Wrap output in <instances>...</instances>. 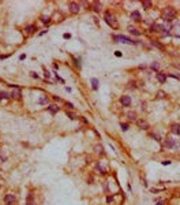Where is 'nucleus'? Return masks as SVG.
<instances>
[{"label": "nucleus", "mask_w": 180, "mask_h": 205, "mask_svg": "<svg viewBox=\"0 0 180 205\" xmlns=\"http://www.w3.org/2000/svg\"><path fill=\"white\" fill-rule=\"evenodd\" d=\"M104 19H105L106 23L109 25L111 27H113V29H117L119 27V23H117V20H116V18L113 17V15H111L109 12H105V14H104Z\"/></svg>", "instance_id": "nucleus-1"}, {"label": "nucleus", "mask_w": 180, "mask_h": 205, "mask_svg": "<svg viewBox=\"0 0 180 205\" xmlns=\"http://www.w3.org/2000/svg\"><path fill=\"white\" fill-rule=\"evenodd\" d=\"M113 40H115L116 42H124V44H130V45H135V44H136V41L131 40V38L126 37V36H123V34L113 36Z\"/></svg>", "instance_id": "nucleus-2"}, {"label": "nucleus", "mask_w": 180, "mask_h": 205, "mask_svg": "<svg viewBox=\"0 0 180 205\" xmlns=\"http://www.w3.org/2000/svg\"><path fill=\"white\" fill-rule=\"evenodd\" d=\"M175 10L172 8V7H166L165 10L163 11V17H164V19L165 20H172L175 18Z\"/></svg>", "instance_id": "nucleus-3"}, {"label": "nucleus", "mask_w": 180, "mask_h": 205, "mask_svg": "<svg viewBox=\"0 0 180 205\" xmlns=\"http://www.w3.org/2000/svg\"><path fill=\"white\" fill-rule=\"evenodd\" d=\"M68 10H70L71 14H78L81 7H79V4L75 3V1H70V3H68Z\"/></svg>", "instance_id": "nucleus-4"}, {"label": "nucleus", "mask_w": 180, "mask_h": 205, "mask_svg": "<svg viewBox=\"0 0 180 205\" xmlns=\"http://www.w3.org/2000/svg\"><path fill=\"white\" fill-rule=\"evenodd\" d=\"M10 97H11V99H14V100H21L22 99L21 89H19V88H14V90L10 93Z\"/></svg>", "instance_id": "nucleus-5"}, {"label": "nucleus", "mask_w": 180, "mask_h": 205, "mask_svg": "<svg viewBox=\"0 0 180 205\" xmlns=\"http://www.w3.org/2000/svg\"><path fill=\"white\" fill-rule=\"evenodd\" d=\"M120 104L123 107H130L131 105V99L128 96H121L120 97Z\"/></svg>", "instance_id": "nucleus-6"}, {"label": "nucleus", "mask_w": 180, "mask_h": 205, "mask_svg": "<svg viewBox=\"0 0 180 205\" xmlns=\"http://www.w3.org/2000/svg\"><path fill=\"white\" fill-rule=\"evenodd\" d=\"M15 201H16V197L14 194H6V197H4V202L6 204H14Z\"/></svg>", "instance_id": "nucleus-7"}, {"label": "nucleus", "mask_w": 180, "mask_h": 205, "mask_svg": "<svg viewBox=\"0 0 180 205\" xmlns=\"http://www.w3.org/2000/svg\"><path fill=\"white\" fill-rule=\"evenodd\" d=\"M164 145H165L166 148H175L176 146V140H173V138H166Z\"/></svg>", "instance_id": "nucleus-8"}, {"label": "nucleus", "mask_w": 180, "mask_h": 205, "mask_svg": "<svg viewBox=\"0 0 180 205\" xmlns=\"http://www.w3.org/2000/svg\"><path fill=\"white\" fill-rule=\"evenodd\" d=\"M150 29H151V32H166L165 27L161 26V25H157V23H153Z\"/></svg>", "instance_id": "nucleus-9"}, {"label": "nucleus", "mask_w": 180, "mask_h": 205, "mask_svg": "<svg viewBox=\"0 0 180 205\" xmlns=\"http://www.w3.org/2000/svg\"><path fill=\"white\" fill-rule=\"evenodd\" d=\"M47 109H48V112H50L52 115H55V114L59 112V107H57L56 104H50V105H48Z\"/></svg>", "instance_id": "nucleus-10"}, {"label": "nucleus", "mask_w": 180, "mask_h": 205, "mask_svg": "<svg viewBox=\"0 0 180 205\" xmlns=\"http://www.w3.org/2000/svg\"><path fill=\"white\" fill-rule=\"evenodd\" d=\"M25 30H26L27 34H34V33L37 32V26H35V25H27V26L25 27Z\"/></svg>", "instance_id": "nucleus-11"}, {"label": "nucleus", "mask_w": 180, "mask_h": 205, "mask_svg": "<svg viewBox=\"0 0 180 205\" xmlns=\"http://www.w3.org/2000/svg\"><path fill=\"white\" fill-rule=\"evenodd\" d=\"M156 77H157V79H158L161 83H164V82L166 81V74H164V73H157Z\"/></svg>", "instance_id": "nucleus-12"}, {"label": "nucleus", "mask_w": 180, "mask_h": 205, "mask_svg": "<svg viewBox=\"0 0 180 205\" xmlns=\"http://www.w3.org/2000/svg\"><path fill=\"white\" fill-rule=\"evenodd\" d=\"M138 126L141 127V129H149V124H147V122L146 120H143V119H138Z\"/></svg>", "instance_id": "nucleus-13"}, {"label": "nucleus", "mask_w": 180, "mask_h": 205, "mask_svg": "<svg viewBox=\"0 0 180 205\" xmlns=\"http://www.w3.org/2000/svg\"><path fill=\"white\" fill-rule=\"evenodd\" d=\"M131 19L134 20H141V14L138 11H132L131 12Z\"/></svg>", "instance_id": "nucleus-14"}, {"label": "nucleus", "mask_w": 180, "mask_h": 205, "mask_svg": "<svg viewBox=\"0 0 180 205\" xmlns=\"http://www.w3.org/2000/svg\"><path fill=\"white\" fill-rule=\"evenodd\" d=\"M10 99V93H7L6 90H1L0 92V100H7Z\"/></svg>", "instance_id": "nucleus-15"}, {"label": "nucleus", "mask_w": 180, "mask_h": 205, "mask_svg": "<svg viewBox=\"0 0 180 205\" xmlns=\"http://www.w3.org/2000/svg\"><path fill=\"white\" fill-rule=\"evenodd\" d=\"M172 133H173V134H177V135L180 134V126L179 124H173V126H172Z\"/></svg>", "instance_id": "nucleus-16"}, {"label": "nucleus", "mask_w": 180, "mask_h": 205, "mask_svg": "<svg viewBox=\"0 0 180 205\" xmlns=\"http://www.w3.org/2000/svg\"><path fill=\"white\" fill-rule=\"evenodd\" d=\"M93 10H94L96 12H100L101 11V6H100V3H98V1H94V3H93Z\"/></svg>", "instance_id": "nucleus-17"}, {"label": "nucleus", "mask_w": 180, "mask_h": 205, "mask_svg": "<svg viewBox=\"0 0 180 205\" xmlns=\"http://www.w3.org/2000/svg\"><path fill=\"white\" fill-rule=\"evenodd\" d=\"M142 7L145 10H149L151 7V1H149V0H146V1H142Z\"/></svg>", "instance_id": "nucleus-18"}, {"label": "nucleus", "mask_w": 180, "mask_h": 205, "mask_svg": "<svg viewBox=\"0 0 180 205\" xmlns=\"http://www.w3.org/2000/svg\"><path fill=\"white\" fill-rule=\"evenodd\" d=\"M128 30H130V33H131V34H134V36H141V33H139L135 27H132V26L128 27Z\"/></svg>", "instance_id": "nucleus-19"}, {"label": "nucleus", "mask_w": 180, "mask_h": 205, "mask_svg": "<svg viewBox=\"0 0 180 205\" xmlns=\"http://www.w3.org/2000/svg\"><path fill=\"white\" fill-rule=\"evenodd\" d=\"M92 88L94 89V90L98 88V79L97 78H92Z\"/></svg>", "instance_id": "nucleus-20"}, {"label": "nucleus", "mask_w": 180, "mask_h": 205, "mask_svg": "<svg viewBox=\"0 0 180 205\" xmlns=\"http://www.w3.org/2000/svg\"><path fill=\"white\" fill-rule=\"evenodd\" d=\"M65 114H67V116L70 118L71 120H75V119H77V115H75L74 112H71V111H67V112H65Z\"/></svg>", "instance_id": "nucleus-21"}, {"label": "nucleus", "mask_w": 180, "mask_h": 205, "mask_svg": "<svg viewBox=\"0 0 180 205\" xmlns=\"http://www.w3.org/2000/svg\"><path fill=\"white\" fill-rule=\"evenodd\" d=\"M150 67H151V70H154V71H156V70H158V68H160V64L157 63V62H153Z\"/></svg>", "instance_id": "nucleus-22"}, {"label": "nucleus", "mask_w": 180, "mask_h": 205, "mask_svg": "<svg viewBox=\"0 0 180 205\" xmlns=\"http://www.w3.org/2000/svg\"><path fill=\"white\" fill-rule=\"evenodd\" d=\"M41 22H42V23H49V22H50V18L49 17H41Z\"/></svg>", "instance_id": "nucleus-23"}, {"label": "nucleus", "mask_w": 180, "mask_h": 205, "mask_svg": "<svg viewBox=\"0 0 180 205\" xmlns=\"http://www.w3.org/2000/svg\"><path fill=\"white\" fill-rule=\"evenodd\" d=\"M120 127H121V130H123V131H127V130H128V124H127V123H120Z\"/></svg>", "instance_id": "nucleus-24"}, {"label": "nucleus", "mask_w": 180, "mask_h": 205, "mask_svg": "<svg viewBox=\"0 0 180 205\" xmlns=\"http://www.w3.org/2000/svg\"><path fill=\"white\" fill-rule=\"evenodd\" d=\"M151 44H153L154 45V47H157V48H160V49H163V45H161V44H160V42H157V41H151Z\"/></svg>", "instance_id": "nucleus-25"}, {"label": "nucleus", "mask_w": 180, "mask_h": 205, "mask_svg": "<svg viewBox=\"0 0 180 205\" xmlns=\"http://www.w3.org/2000/svg\"><path fill=\"white\" fill-rule=\"evenodd\" d=\"M49 77H50V73L47 70V68H45V70H44V78L45 79H49Z\"/></svg>", "instance_id": "nucleus-26"}, {"label": "nucleus", "mask_w": 180, "mask_h": 205, "mask_svg": "<svg viewBox=\"0 0 180 205\" xmlns=\"http://www.w3.org/2000/svg\"><path fill=\"white\" fill-rule=\"evenodd\" d=\"M157 97H158V99H164V97H165V93H164V92H158V93H157Z\"/></svg>", "instance_id": "nucleus-27"}, {"label": "nucleus", "mask_w": 180, "mask_h": 205, "mask_svg": "<svg viewBox=\"0 0 180 205\" xmlns=\"http://www.w3.org/2000/svg\"><path fill=\"white\" fill-rule=\"evenodd\" d=\"M128 116H130L131 120H134V119L136 118V115H135V112H130V114H128Z\"/></svg>", "instance_id": "nucleus-28"}, {"label": "nucleus", "mask_w": 180, "mask_h": 205, "mask_svg": "<svg viewBox=\"0 0 180 205\" xmlns=\"http://www.w3.org/2000/svg\"><path fill=\"white\" fill-rule=\"evenodd\" d=\"M96 152L97 153H102V146H98L97 145V146H96Z\"/></svg>", "instance_id": "nucleus-29"}, {"label": "nucleus", "mask_w": 180, "mask_h": 205, "mask_svg": "<svg viewBox=\"0 0 180 205\" xmlns=\"http://www.w3.org/2000/svg\"><path fill=\"white\" fill-rule=\"evenodd\" d=\"M65 107H67V108H70V109H72V108H74V105H72V102H65Z\"/></svg>", "instance_id": "nucleus-30"}, {"label": "nucleus", "mask_w": 180, "mask_h": 205, "mask_svg": "<svg viewBox=\"0 0 180 205\" xmlns=\"http://www.w3.org/2000/svg\"><path fill=\"white\" fill-rule=\"evenodd\" d=\"M97 170H98V171H101V174H104V172H105V170H104V168L101 167L100 164H97Z\"/></svg>", "instance_id": "nucleus-31"}, {"label": "nucleus", "mask_w": 180, "mask_h": 205, "mask_svg": "<svg viewBox=\"0 0 180 205\" xmlns=\"http://www.w3.org/2000/svg\"><path fill=\"white\" fill-rule=\"evenodd\" d=\"M171 78H176V79H180V75H176V74H168Z\"/></svg>", "instance_id": "nucleus-32"}, {"label": "nucleus", "mask_w": 180, "mask_h": 205, "mask_svg": "<svg viewBox=\"0 0 180 205\" xmlns=\"http://www.w3.org/2000/svg\"><path fill=\"white\" fill-rule=\"evenodd\" d=\"M47 101H48V99H47V97H42V99L40 100V104H45Z\"/></svg>", "instance_id": "nucleus-33"}, {"label": "nucleus", "mask_w": 180, "mask_h": 205, "mask_svg": "<svg viewBox=\"0 0 180 205\" xmlns=\"http://www.w3.org/2000/svg\"><path fill=\"white\" fill-rule=\"evenodd\" d=\"M30 74H32V77H33V78H35V79L38 78V74H37V73H34V71H32Z\"/></svg>", "instance_id": "nucleus-34"}, {"label": "nucleus", "mask_w": 180, "mask_h": 205, "mask_svg": "<svg viewBox=\"0 0 180 205\" xmlns=\"http://www.w3.org/2000/svg\"><path fill=\"white\" fill-rule=\"evenodd\" d=\"M63 37L67 40V38H71V34H70V33H64V34H63Z\"/></svg>", "instance_id": "nucleus-35"}, {"label": "nucleus", "mask_w": 180, "mask_h": 205, "mask_svg": "<svg viewBox=\"0 0 180 205\" xmlns=\"http://www.w3.org/2000/svg\"><path fill=\"white\" fill-rule=\"evenodd\" d=\"M23 59H26V55H25V53H22V55L19 56V60H23Z\"/></svg>", "instance_id": "nucleus-36"}, {"label": "nucleus", "mask_w": 180, "mask_h": 205, "mask_svg": "<svg viewBox=\"0 0 180 205\" xmlns=\"http://www.w3.org/2000/svg\"><path fill=\"white\" fill-rule=\"evenodd\" d=\"M115 55L117 56V58H120V56H121V52H120V51H116V52H115Z\"/></svg>", "instance_id": "nucleus-37"}, {"label": "nucleus", "mask_w": 180, "mask_h": 205, "mask_svg": "<svg viewBox=\"0 0 180 205\" xmlns=\"http://www.w3.org/2000/svg\"><path fill=\"white\" fill-rule=\"evenodd\" d=\"M163 164H164V165H169V164H171V161H169V160H166V161H163Z\"/></svg>", "instance_id": "nucleus-38"}, {"label": "nucleus", "mask_w": 180, "mask_h": 205, "mask_svg": "<svg viewBox=\"0 0 180 205\" xmlns=\"http://www.w3.org/2000/svg\"><path fill=\"white\" fill-rule=\"evenodd\" d=\"M7 58H8V55H1L0 56V59H7Z\"/></svg>", "instance_id": "nucleus-39"}, {"label": "nucleus", "mask_w": 180, "mask_h": 205, "mask_svg": "<svg viewBox=\"0 0 180 205\" xmlns=\"http://www.w3.org/2000/svg\"><path fill=\"white\" fill-rule=\"evenodd\" d=\"M6 205H14V204H6Z\"/></svg>", "instance_id": "nucleus-40"}]
</instances>
